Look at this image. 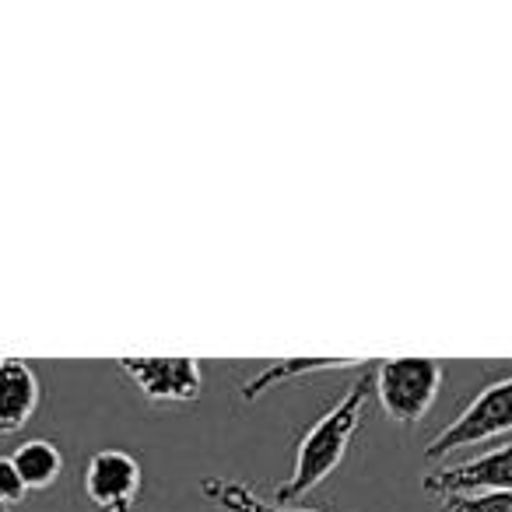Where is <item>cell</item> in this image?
I'll return each instance as SVG.
<instances>
[{
	"mask_svg": "<svg viewBox=\"0 0 512 512\" xmlns=\"http://www.w3.org/2000/svg\"><path fill=\"white\" fill-rule=\"evenodd\" d=\"M369 393H372V372H365V376H358L355 383L348 386V393L302 435L299 449H295V470L285 484L274 488V502L295 505L302 495L320 488V484L341 467L351 449V439H355L358 425H362V411H365Z\"/></svg>",
	"mask_w": 512,
	"mask_h": 512,
	"instance_id": "6da1fadb",
	"label": "cell"
},
{
	"mask_svg": "<svg viewBox=\"0 0 512 512\" xmlns=\"http://www.w3.org/2000/svg\"><path fill=\"white\" fill-rule=\"evenodd\" d=\"M372 390L386 418L411 428L432 411L442 390V365L435 358H390L372 372Z\"/></svg>",
	"mask_w": 512,
	"mask_h": 512,
	"instance_id": "7a4b0ae2",
	"label": "cell"
},
{
	"mask_svg": "<svg viewBox=\"0 0 512 512\" xmlns=\"http://www.w3.org/2000/svg\"><path fill=\"white\" fill-rule=\"evenodd\" d=\"M512 432V376L484 386L474 400L460 411V418L449 421L432 442H428V460H446L456 449H470L491 442L498 435Z\"/></svg>",
	"mask_w": 512,
	"mask_h": 512,
	"instance_id": "3957f363",
	"label": "cell"
},
{
	"mask_svg": "<svg viewBox=\"0 0 512 512\" xmlns=\"http://www.w3.org/2000/svg\"><path fill=\"white\" fill-rule=\"evenodd\" d=\"M141 484L144 470L127 449H99L81 470V491L92 512H134Z\"/></svg>",
	"mask_w": 512,
	"mask_h": 512,
	"instance_id": "277c9868",
	"label": "cell"
},
{
	"mask_svg": "<svg viewBox=\"0 0 512 512\" xmlns=\"http://www.w3.org/2000/svg\"><path fill=\"white\" fill-rule=\"evenodd\" d=\"M148 404H193L204 390L197 358H120Z\"/></svg>",
	"mask_w": 512,
	"mask_h": 512,
	"instance_id": "5b68a950",
	"label": "cell"
},
{
	"mask_svg": "<svg viewBox=\"0 0 512 512\" xmlns=\"http://www.w3.org/2000/svg\"><path fill=\"white\" fill-rule=\"evenodd\" d=\"M425 491L432 498L446 495H484V491H512V442L488 449L470 460L449 463V467L428 474Z\"/></svg>",
	"mask_w": 512,
	"mask_h": 512,
	"instance_id": "8992f818",
	"label": "cell"
},
{
	"mask_svg": "<svg viewBox=\"0 0 512 512\" xmlns=\"http://www.w3.org/2000/svg\"><path fill=\"white\" fill-rule=\"evenodd\" d=\"M39 376L22 358H0V435H18L39 411Z\"/></svg>",
	"mask_w": 512,
	"mask_h": 512,
	"instance_id": "52a82bcc",
	"label": "cell"
},
{
	"mask_svg": "<svg viewBox=\"0 0 512 512\" xmlns=\"http://www.w3.org/2000/svg\"><path fill=\"white\" fill-rule=\"evenodd\" d=\"M355 365H376V362H362V358H288V362H271L256 372L253 379L242 383V404H253L260 400L267 390L281 383H292V379H306L316 372H337V369H355Z\"/></svg>",
	"mask_w": 512,
	"mask_h": 512,
	"instance_id": "ba28073f",
	"label": "cell"
},
{
	"mask_svg": "<svg viewBox=\"0 0 512 512\" xmlns=\"http://www.w3.org/2000/svg\"><path fill=\"white\" fill-rule=\"evenodd\" d=\"M11 463H15L18 477H22L29 491L50 488V484L60 477V470H64V456H60V449L53 446L50 439L22 442V446L11 453Z\"/></svg>",
	"mask_w": 512,
	"mask_h": 512,
	"instance_id": "9c48e42d",
	"label": "cell"
},
{
	"mask_svg": "<svg viewBox=\"0 0 512 512\" xmlns=\"http://www.w3.org/2000/svg\"><path fill=\"white\" fill-rule=\"evenodd\" d=\"M200 495L211 498V502L225 512H320V509H299V505L267 502V498L256 495L249 484L228 481V477H207V481L200 484Z\"/></svg>",
	"mask_w": 512,
	"mask_h": 512,
	"instance_id": "30bf717a",
	"label": "cell"
},
{
	"mask_svg": "<svg viewBox=\"0 0 512 512\" xmlns=\"http://www.w3.org/2000/svg\"><path fill=\"white\" fill-rule=\"evenodd\" d=\"M439 512H512V491H484V495H446Z\"/></svg>",
	"mask_w": 512,
	"mask_h": 512,
	"instance_id": "8fae6325",
	"label": "cell"
},
{
	"mask_svg": "<svg viewBox=\"0 0 512 512\" xmlns=\"http://www.w3.org/2000/svg\"><path fill=\"white\" fill-rule=\"evenodd\" d=\"M25 495H29V488H25V481L18 477L11 456H0V505L11 509V505H18Z\"/></svg>",
	"mask_w": 512,
	"mask_h": 512,
	"instance_id": "7c38bea8",
	"label": "cell"
},
{
	"mask_svg": "<svg viewBox=\"0 0 512 512\" xmlns=\"http://www.w3.org/2000/svg\"><path fill=\"white\" fill-rule=\"evenodd\" d=\"M0 512H11V509H4V505H0Z\"/></svg>",
	"mask_w": 512,
	"mask_h": 512,
	"instance_id": "4fadbf2b",
	"label": "cell"
}]
</instances>
